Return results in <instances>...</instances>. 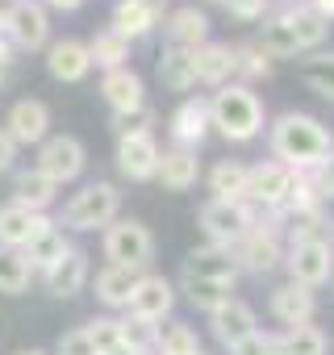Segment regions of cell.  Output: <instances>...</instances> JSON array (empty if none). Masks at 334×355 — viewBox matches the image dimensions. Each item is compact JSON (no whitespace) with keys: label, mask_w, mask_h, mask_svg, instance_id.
<instances>
[{"label":"cell","mask_w":334,"mask_h":355,"mask_svg":"<svg viewBox=\"0 0 334 355\" xmlns=\"http://www.w3.org/2000/svg\"><path fill=\"white\" fill-rule=\"evenodd\" d=\"M209 330H213V338L230 351V347H238L243 338H251V334L259 330V313H255V305H247L243 297H230L218 313H209Z\"/></svg>","instance_id":"16"},{"label":"cell","mask_w":334,"mask_h":355,"mask_svg":"<svg viewBox=\"0 0 334 355\" xmlns=\"http://www.w3.org/2000/svg\"><path fill=\"white\" fill-rule=\"evenodd\" d=\"M55 197H59V184L51 180V175H42L38 167L17 175V205H26L34 214H46L55 205Z\"/></svg>","instance_id":"29"},{"label":"cell","mask_w":334,"mask_h":355,"mask_svg":"<svg viewBox=\"0 0 334 355\" xmlns=\"http://www.w3.org/2000/svg\"><path fill=\"white\" fill-rule=\"evenodd\" d=\"M84 163H88V150H84V142L71 138V134H55V138H46V142L38 146V171L51 175L55 184L80 180V175H84Z\"/></svg>","instance_id":"8"},{"label":"cell","mask_w":334,"mask_h":355,"mask_svg":"<svg viewBox=\"0 0 334 355\" xmlns=\"http://www.w3.org/2000/svg\"><path fill=\"white\" fill-rule=\"evenodd\" d=\"M155 180H159L167 193H188V189H197V180H201V159H197V150L167 146V150L159 155Z\"/></svg>","instance_id":"20"},{"label":"cell","mask_w":334,"mask_h":355,"mask_svg":"<svg viewBox=\"0 0 334 355\" xmlns=\"http://www.w3.org/2000/svg\"><path fill=\"white\" fill-rule=\"evenodd\" d=\"M222 9H226L234 21L251 26V21H267V13H272V0H226Z\"/></svg>","instance_id":"40"},{"label":"cell","mask_w":334,"mask_h":355,"mask_svg":"<svg viewBox=\"0 0 334 355\" xmlns=\"http://www.w3.org/2000/svg\"><path fill=\"white\" fill-rule=\"evenodd\" d=\"M197 355H209V351H197Z\"/></svg>","instance_id":"50"},{"label":"cell","mask_w":334,"mask_h":355,"mask_svg":"<svg viewBox=\"0 0 334 355\" xmlns=\"http://www.w3.org/2000/svg\"><path fill=\"white\" fill-rule=\"evenodd\" d=\"M159 155H163V146L155 134H117V171L125 180H134V184L155 180Z\"/></svg>","instance_id":"10"},{"label":"cell","mask_w":334,"mask_h":355,"mask_svg":"<svg viewBox=\"0 0 334 355\" xmlns=\"http://www.w3.org/2000/svg\"><path fill=\"white\" fill-rule=\"evenodd\" d=\"M138 276L142 272H130V268H117V263L100 268L96 272V301L109 305V309H125L130 297H134V288H138Z\"/></svg>","instance_id":"26"},{"label":"cell","mask_w":334,"mask_h":355,"mask_svg":"<svg viewBox=\"0 0 334 355\" xmlns=\"http://www.w3.org/2000/svg\"><path fill=\"white\" fill-rule=\"evenodd\" d=\"M330 293H334V280H330Z\"/></svg>","instance_id":"51"},{"label":"cell","mask_w":334,"mask_h":355,"mask_svg":"<svg viewBox=\"0 0 334 355\" xmlns=\"http://www.w3.org/2000/svg\"><path fill=\"white\" fill-rule=\"evenodd\" d=\"M13 159H17V142H13L5 130H0V171H9V167H13Z\"/></svg>","instance_id":"43"},{"label":"cell","mask_w":334,"mask_h":355,"mask_svg":"<svg viewBox=\"0 0 334 355\" xmlns=\"http://www.w3.org/2000/svg\"><path fill=\"white\" fill-rule=\"evenodd\" d=\"M100 247H105V259H109V263L130 268V272H150V263H155V239H150V230H146L142 222H134V218L109 222Z\"/></svg>","instance_id":"5"},{"label":"cell","mask_w":334,"mask_h":355,"mask_svg":"<svg viewBox=\"0 0 334 355\" xmlns=\"http://www.w3.org/2000/svg\"><path fill=\"white\" fill-rule=\"evenodd\" d=\"M46 71L63 84H80L88 71H92V59H88V42L80 38H63V42H51L46 46Z\"/></svg>","instance_id":"23"},{"label":"cell","mask_w":334,"mask_h":355,"mask_svg":"<svg viewBox=\"0 0 334 355\" xmlns=\"http://www.w3.org/2000/svg\"><path fill=\"white\" fill-rule=\"evenodd\" d=\"M9 42L17 51H42L51 42V13L38 0H13L9 5Z\"/></svg>","instance_id":"12"},{"label":"cell","mask_w":334,"mask_h":355,"mask_svg":"<svg viewBox=\"0 0 334 355\" xmlns=\"http://www.w3.org/2000/svg\"><path fill=\"white\" fill-rule=\"evenodd\" d=\"M267 313L288 330V326H301V322H313L317 318V293L305 288V284H292V280H280L267 297Z\"/></svg>","instance_id":"14"},{"label":"cell","mask_w":334,"mask_h":355,"mask_svg":"<svg viewBox=\"0 0 334 355\" xmlns=\"http://www.w3.org/2000/svg\"><path fill=\"white\" fill-rule=\"evenodd\" d=\"M267 150H272L276 163H284V167H292L301 175V171H313V167H322V163L334 159V134L313 113L284 109L267 125Z\"/></svg>","instance_id":"1"},{"label":"cell","mask_w":334,"mask_h":355,"mask_svg":"<svg viewBox=\"0 0 334 355\" xmlns=\"http://www.w3.org/2000/svg\"><path fill=\"white\" fill-rule=\"evenodd\" d=\"M172 309H176V284L167 280V276H159V272H142L138 288H134V297L125 305V313L159 326L163 318H172Z\"/></svg>","instance_id":"9"},{"label":"cell","mask_w":334,"mask_h":355,"mask_svg":"<svg viewBox=\"0 0 334 355\" xmlns=\"http://www.w3.org/2000/svg\"><path fill=\"white\" fill-rule=\"evenodd\" d=\"M230 355H284V347H280V334L255 330L251 338H243L238 347H230Z\"/></svg>","instance_id":"39"},{"label":"cell","mask_w":334,"mask_h":355,"mask_svg":"<svg viewBox=\"0 0 334 355\" xmlns=\"http://www.w3.org/2000/svg\"><path fill=\"white\" fill-rule=\"evenodd\" d=\"M230 255H234V263H238L243 276H255V280L276 276V272L284 268V230L272 226V222H255V226L230 247Z\"/></svg>","instance_id":"3"},{"label":"cell","mask_w":334,"mask_h":355,"mask_svg":"<svg viewBox=\"0 0 334 355\" xmlns=\"http://www.w3.org/2000/svg\"><path fill=\"white\" fill-rule=\"evenodd\" d=\"M155 351L159 355H197L205 347H201V334L188 322H167V326H159V347Z\"/></svg>","instance_id":"34"},{"label":"cell","mask_w":334,"mask_h":355,"mask_svg":"<svg viewBox=\"0 0 334 355\" xmlns=\"http://www.w3.org/2000/svg\"><path fill=\"white\" fill-rule=\"evenodd\" d=\"M88 59H92V67L117 71V67H125V59H130V38H121L113 26H105V30L88 42Z\"/></svg>","instance_id":"30"},{"label":"cell","mask_w":334,"mask_h":355,"mask_svg":"<svg viewBox=\"0 0 334 355\" xmlns=\"http://www.w3.org/2000/svg\"><path fill=\"white\" fill-rule=\"evenodd\" d=\"M30 276H34V268H30L26 251L0 247V293H5V297L26 293V288H30Z\"/></svg>","instance_id":"33"},{"label":"cell","mask_w":334,"mask_h":355,"mask_svg":"<svg viewBox=\"0 0 334 355\" xmlns=\"http://www.w3.org/2000/svg\"><path fill=\"white\" fill-rule=\"evenodd\" d=\"M55 355H96V347H92L88 330H84V326H76V330H67V334L55 343Z\"/></svg>","instance_id":"41"},{"label":"cell","mask_w":334,"mask_h":355,"mask_svg":"<svg viewBox=\"0 0 334 355\" xmlns=\"http://www.w3.org/2000/svg\"><path fill=\"white\" fill-rule=\"evenodd\" d=\"M238 263L230 255V247H218V243H205V247H193L184 255V280H213V284H238Z\"/></svg>","instance_id":"13"},{"label":"cell","mask_w":334,"mask_h":355,"mask_svg":"<svg viewBox=\"0 0 334 355\" xmlns=\"http://www.w3.org/2000/svg\"><path fill=\"white\" fill-rule=\"evenodd\" d=\"M46 226H55L46 214H34V209H26V205H17V201H9V205H0V247H13V251H26Z\"/></svg>","instance_id":"18"},{"label":"cell","mask_w":334,"mask_h":355,"mask_svg":"<svg viewBox=\"0 0 334 355\" xmlns=\"http://www.w3.org/2000/svg\"><path fill=\"white\" fill-rule=\"evenodd\" d=\"M209 5H226V0H209Z\"/></svg>","instance_id":"49"},{"label":"cell","mask_w":334,"mask_h":355,"mask_svg":"<svg viewBox=\"0 0 334 355\" xmlns=\"http://www.w3.org/2000/svg\"><path fill=\"white\" fill-rule=\"evenodd\" d=\"M163 5L167 0H117L113 5V30L121 38H146L163 26Z\"/></svg>","instance_id":"19"},{"label":"cell","mask_w":334,"mask_h":355,"mask_svg":"<svg viewBox=\"0 0 334 355\" xmlns=\"http://www.w3.org/2000/svg\"><path fill=\"white\" fill-rule=\"evenodd\" d=\"M0 38H9V9H0Z\"/></svg>","instance_id":"46"},{"label":"cell","mask_w":334,"mask_h":355,"mask_svg":"<svg viewBox=\"0 0 334 355\" xmlns=\"http://www.w3.org/2000/svg\"><path fill=\"white\" fill-rule=\"evenodd\" d=\"M309 9H313L322 21H334V0H309Z\"/></svg>","instance_id":"45"},{"label":"cell","mask_w":334,"mask_h":355,"mask_svg":"<svg viewBox=\"0 0 334 355\" xmlns=\"http://www.w3.org/2000/svg\"><path fill=\"white\" fill-rule=\"evenodd\" d=\"M209 121L226 142H255L267 130V109L255 88L226 84V88H213L209 96Z\"/></svg>","instance_id":"2"},{"label":"cell","mask_w":334,"mask_h":355,"mask_svg":"<svg viewBox=\"0 0 334 355\" xmlns=\"http://www.w3.org/2000/svg\"><path fill=\"white\" fill-rule=\"evenodd\" d=\"M46 276V288H51V297H76L84 284H88V255L80 251V247H67V255L51 268V272H42Z\"/></svg>","instance_id":"24"},{"label":"cell","mask_w":334,"mask_h":355,"mask_svg":"<svg viewBox=\"0 0 334 355\" xmlns=\"http://www.w3.org/2000/svg\"><path fill=\"white\" fill-rule=\"evenodd\" d=\"M213 121H209V96H184L176 105V113L167 117V134H172V146L184 150H201V142L209 138Z\"/></svg>","instance_id":"11"},{"label":"cell","mask_w":334,"mask_h":355,"mask_svg":"<svg viewBox=\"0 0 334 355\" xmlns=\"http://www.w3.org/2000/svg\"><path fill=\"white\" fill-rule=\"evenodd\" d=\"M159 84L167 92H188L197 88V71H193V51H176V46H163L159 55Z\"/></svg>","instance_id":"27"},{"label":"cell","mask_w":334,"mask_h":355,"mask_svg":"<svg viewBox=\"0 0 334 355\" xmlns=\"http://www.w3.org/2000/svg\"><path fill=\"white\" fill-rule=\"evenodd\" d=\"M100 96H105V105H109L117 117H134L138 109H146V84H142V76L130 71V67L105 71V80H100Z\"/></svg>","instance_id":"17"},{"label":"cell","mask_w":334,"mask_h":355,"mask_svg":"<svg viewBox=\"0 0 334 355\" xmlns=\"http://www.w3.org/2000/svg\"><path fill=\"white\" fill-rule=\"evenodd\" d=\"M301 180L309 184V193H313L322 205H330V201H334V159L322 163V167H313V171H301Z\"/></svg>","instance_id":"38"},{"label":"cell","mask_w":334,"mask_h":355,"mask_svg":"<svg viewBox=\"0 0 334 355\" xmlns=\"http://www.w3.org/2000/svg\"><path fill=\"white\" fill-rule=\"evenodd\" d=\"M247 180H251V167L238 159H218L209 167V201H247Z\"/></svg>","instance_id":"25"},{"label":"cell","mask_w":334,"mask_h":355,"mask_svg":"<svg viewBox=\"0 0 334 355\" xmlns=\"http://www.w3.org/2000/svg\"><path fill=\"white\" fill-rule=\"evenodd\" d=\"M17 355H55V351H42V347H30V351H17Z\"/></svg>","instance_id":"48"},{"label":"cell","mask_w":334,"mask_h":355,"mask_svg":"<svg viewBox=\"0 0 334 355\" xmlns=\"http://www.w3.org/2000/svg\"><path fill=\"white\" fill-rule=\"evenodd\" d=\"M46 130H51V109H46L42 101L26 96V101H17V105L9 109L5 134H9L13 142H21V146H30V142H46Z\"/></svg>","instance_id":"22"},{"label":"cell","mask_w":334,"mask_h":355,"mask_svg":"<svg viewBox=\"0 0 334 355\" xmlns=\"http://www.w3.org/2000/svg\"><path fill=\"white\" fill-rule=\"evenodd\" d=\"M38 5H42V9H59V13H76L84 0H38Z\"/></svg>","instance_id":"44"},{"label":"cell","mask_w":334,"mask_h":355,"mask_svg":"<svg viewBox=\"0 0 334 355\" xmlns=\"http://www.w3.org/2000/svg\"><path fill=\"white\" fill-rule=\"evenodd\" d=\"M276 71V63L267 59V51L251 38V42H243V46H234V84H247V88H255L259 80H267Z\"/></svg>","instance_id":"28"},{"label":"cell","mask_w":334,"mask_h":355,"mask_svg":"<svg viewBox=\"0 0 334 355\" xmlns=\"http://www.w3.org/2000/svg\"><path fill=\"white\" fill-rule=\"evenodd\" d=\"M180 288H184L188 305H193V309H201V313H218V309L234 297V288H230V284H213V280H180Z\"/></svg>","instance_id":"35"},{"label":"cell","mask_w":334,"mask_h":355,"mask_svg":"<svg viewBox=\"0 0 334 355\" xmlns=\"http://www.w3.org/2000/svg\"><path fill=\"white\" fill-rule=\"evenodd\" d=\"M280 347L284 355H330V334L313 322H301V326L280 330Z\"/></svg>","instance_id":"31"},{"label":"cell","mask_w":334,"mask_h":355,"mask_svg":"<svg viewBox=\"0 0 334 355\" xmlns=\"http://www.w3.org/2000/svg\"><path fill=\"white\" fill-rule=\"evenodd\" d=\"M117 326H121V343L134 347L138 355H150V351L159 347V326H150V322H142V318H134V313L117 318Z\"/></svg>","instance_id":"36"},{"label":"cell","mask_w":334,"mask_h":355,"mask_svg":"<svg viewBox=\"0 0 334 355\" xmlns=\"http://www.w3.org/2000/svg\"><path fill=\"white\" fill-rule=\"evenodd\" d=\"M284 272L292 284L317 293L334 280V243H284Z\"/></svg>","instance_id":"6"},{"label":"cell","mask_w":334,"mask_h":355,"mask_svg":"<svg viewBox=\"0 0 334 355\" xmlns=\"http://www.w3.org/2000/svg\"><path fill=\"white\" fill-rule=\"evenodd\" d=\"M163 42L176 51H197L209 42V17L197 5H180L172 13H163Z\"/></svg>","instance_id":"15"},{"label":"cell","mask_w":334,"mask_h":355,"mask_svg":"<svg viewBox=\"0 0 334 355\" xmlns=\"http://www.w3.org/2000/svg\"><path fill=\"white\" fill-rule=\"evenodd\" d=\"M193 71H197V84L205 88H226L234 84V46L230 42H205L193 51Z\"/></svg>","instance_id":"21"},{"label":"cell","mask_w":334,"mask_h":355,"mask_svg":"<svg viewBox=\"0 0 334 355\" xmlns=\"http://www.w3.org/2000/svg\"><path fill=\"white\" fill-rule=\"evenodd\" d=\"M109 355H138V351H134V347H125V343H117V347H113Z\"/></svg>","instance_id":"47"},{"label":"cell","mask_w":334,"mask_h":355,"mask_svg":"<svg viewBox=\"0 0 334 355\" xmlns=\"http://www.w3.org/2000/svg\"><path fill=\"white\" fill-rule=\"evenodd\" d=\"M63 255H67V239H63V230H59V226H46V230L26 247V259H30V268H34V272H51Z\"/></svg>","instance_id":"32"},{"label":"cell","mask_w":334,"mask_h":355,"mask_svg":"<svg viewBox=\"0 0 334 355\" xmlns=\"http://www.w3.org/2000/svg\"><path fill=\"white\" fill-rule=\"evenodd\" d=\"M117 214H121V193H117V184L92 180V184H84V189L63 205V222H59V226H67V230H100V226L117 222Z\"/></svg>","instance_id":"4"},{"label":"cell","mask_w":334,"mask_h":355,"mask_svg":"<svg viewBox=\"0 0 334 355\" xmlns=\"http://www.w3.org/2000/svg\"><path fill=\"white\" fill-rule=\"evenodd\" d=\"M305 84H309L322 101L334 105V67H305Z\"/></svg>","instance_id":"42"},{"label":"cell","mask_w":334,"mask_h":355,"mask_svg":"<svg viewBox=\"0 0 334 355\" xmlns=\"http://www.w3.org/2000/svg\"><path fill=\"white\" fill-rule=\"evenodd\" d=\"M84 330H88V338H92L96 355H109V351L121 343V326H117V318H92Z\"/></svg>","instance_id":"37"},{"label":"cell","mask_w":334,"mask_h":355,"mask_svg":"<svg viewBox=\"0 0 334 355\" xmlns=\"http://www.w3.org/2000/svg\"><path fill=\"white\" fill-rule=\"evenodd\" d=\"M197 222H201V230H205L209 243L234 247V243L255 226V209H251L247 201H205L201 214H197Z\"/></svg>","instance_id":"7"}]
</instances>
